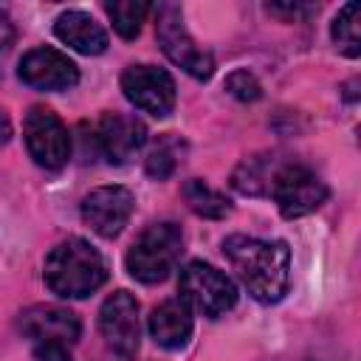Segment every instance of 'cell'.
Wrapping results in <instances>:
<instances>
[{"label": "cell", "instance_id": "5", "mask_svg": "<svg viewBox=\"0 0 361 361\" xmlns=\"http://www.w3.org/2000/svg\"><path fill=\"white\" fill-rule=\"evenodd\" d=\"M155 37L161 42V51L166 54L169 62H175L178 68H183L189 76L206 82L214 73V59L209 51H203L186 23H183V11L175 3H161L158 6V23H155Z\"/></svg>", "mask_w": 361, "mask_h": 361}, {"label": "cell", "instance_id": "22", "mask_svg": "<svg viewBox=\"0 0 361 361\" xmlns=\"http://www.w3.org/2000/svg\"><path fill=\"white\" fill-rule=\"evenodd\" d=\"M34 358L37 361H71V350L68 344H59V341H39L34 344Z\"/></svg>", "mask_w": 361, "mask_h": 361}, {"label": "cell", "instance_id": "12", "mask_svg": "<svg viewBox=\"0 0 361 361\" xmlns=\"http://www.w3.org/2000/svg\"><path fill=\"white\" fill-rule=\"evenodd\" d=\"M96 149L110 164H127L147 144V127L133 113H104L96 124Z\"/></svg>", "mask_w": 361, "mask_h": 361}, {"label": "cell", "instance_id": "6", "mask_svg": "<svg viewBox=\"0 0 361 361\" xmlns=\"http://www.w3.org/2000/svg\"><path fill=\"white\" fill-rule=\"evenodd\" d=\"M268 195L276 200L282 217L293 220L316 212L327 200V183L310 166L299 161H282Z\"/></svg>", "mask_w": 361, "mask_h": 361}, {"label": "cell", "instance_id": "23", "mask_svg": "<svg viewBox=\"0 0 361 361\" xmlns=\"http://www.w3.org/2000/svg\"><path fill=\"white\" fill-rule=\"evenodd\" d=\"M11 45H14V25H11L8 14L0 8V62L8 56Z\"/></svg>", "mask_w": 361, "mask_h": 361}, {"label": "cell", "instance_id": "8", "mask_svg": "<svg viewBox=\"0 0 361 361\" xmlns=\"http://www.w3.org/2000/svg\"><path fill=\"white\" fill-rule=\"evenodd\" d=\"M121 90L138 110L164 118L175 107V79L155 65H130L121 73Z\"/></svg>", "mask_w": 361, "mask_h": 361}, {"label": "cell", "instance_id": "7", "mask_svg": "<svg viewBox=\"0 0 361 361\" xmlns=\"http://www.w3.org/2000/svg\"><path fill=\"white\" fill-rule=\"evenodd\" d=\"M23 135H25L28 155L34 158L37 166L56 172L68 164L71 135H68V127L62 124V118L51 107L34 104L23 118Z\"/></svg>", "mask_w": 361, "mask_h": 361}, {"label": "cell", "instance_id": "13", "mask_svg": "<svg viewBox=\"0 0 361 361\" xmlns=\"http://www.w3.org/2000/svg\"><path fill=\"white\" fill-rule=\"evenodd\" d=\"M17 327L34 344H39V341L73 344L82 333L79 316L68 307H59V305H31V307H25L17 319Z\"/></svg>", "mask_w": 361, "mask_h": 361}, {"label": "cell", "instance_id": "11", "mask_svg": "<svg viewBox=\"0 0 361 361\" xmlns=\"http://www.w3.org/2000/svg\"><path fill=\"white\" fill-rule=\"evenodd\" d=\"M17 76L28 87H34V90H51V93H56V90H71L79 82V68H76V62L68 54L42 45V48L28 51L20 59Z\"/></svg>", "mask_w": 361, "mask_h": 361}, {"label": "cell", "instance_id": "14", "mask_svg": "<svg viewBox=\"0 0 361 361\" xmlns=\"http://www.w3.org/2000/svg\"><path fill=\"white\" fill-rule=\"evenodd\" d=\"M54 34L59 42H65L68 48L85 56H96L107 51V31L87 11H79V8L62 11L54 23Z\"/></svg>", "mask_w": 361, "mask_h": 361}, {"label": "cell", "instance_id": "10", "mask_svg": "<svg viewBox=\"0 0 361 361\" xmlns=\"http://www.w3.org/2000/svg\"><path fill=\"white\" fill-rule=\"evenodd\" d=\"M135 209V197L127 186H99L82 200V220L104 240H113L124 231Z\"/></svg>", "mask_w": 361, "mask_h": 361}, {"label": "cell", "instance_id": "21", "mask_svg": "<svg viewBox=\"0 0 361 361\" xmlns=\"http://www.w3.org/2000/svg\"><path fill=\"white\" fill-rule=\"evenodd\" d=\"M226 90L234 99H240V102H257L262 96V85L257 82V76L248 73V71H243V68L240 71H231L226 76Z\"/></svg>", "mask_w": 361, "mask_h": 361}, {"label": "cell", "instance_id": "24", "mask_svg": "<svg viewBox=\"0 0 361 361\" xmlns=\"http://www.w3.org/2000/svg\"><path fill=\"white\" fill-rule=\"evenodd\" d=\"M11 138V121H8V116H6V110L0 107V147L6 144Z\"/></svg>", "mask_w": 361, "mask_h": 361}, {"label": "cell", "instance_id": "3", "mask_svg": "<svg viewBox=\"0 0 361 361\" xmlns=\"http://www.w3.org/2000/svg\"><path fill=\"white\" fill-rule=\"evenodd\" d=\"M180 251H183L180 226L164 220V223L147 226L135 237V243L130 245V251L124 257V265L133 279H138L144 285H155V282H164L175 271Z\"/></svg>", "mask_w": 361, "mask_h": 361}, {"label": "cell", "instance_id": "9", "mask_svg": "<svg viewBox=\"0 0 361 361\" xmlns=\"http://www.w3.org/2000/svg\"><path fill=\"white\" fill-rule=\"evenodd\" d=\"M99 330H102L107 347L118 358H133L138 353V341H141L135 296L127 290H116L113 296H107L99 310Z\"/></svg>", "mask_w": 361, "mask_h": 361}, {"label": "cell", "instance_id": "15", "mask_svg": "<svg viewBox=\"0 0 361 361\" xmlns=\"http://www.w3.org/2000/svg\"><path fill=\"white\" fill-rule=\"evenodd\" d=\"M149 336L164 350H180L192 338V310L180 299H166L149 313Z\"/></svg>", "mask_w": 361, "mask_h": 361}, {"label": "cell", "instance_id": "19", "mask_svg": "<svg viewBox=\"0 0 361 361\" xmlns=\"http://www.w3.org/2000/svg\"><path fill=\"white\" fill-rule=\"evenodd\" d=\"M358 23H361V6H358V3H347V6L336 14L333 28H330L336 48H338L344 56H350V59H355V56L361 54V31H358Z\"/></svg>", "mask_w": 361, "mask_h": 361}, {"label": "cell", "instance_id": "17", "mask_svg": "<svg viewBox=\"0 0 361 361\" xmlns=\"http://www.w3.org/2000/svg\"><path fill=\"white\" fill-rule=\"evenodd\" d=\"M183 152H186V141H183L180 135H175V133L158 135V138L149 144L147 158H144L147 175L155 178V180L169 178V175L178 169V164L183 161Z\"/></svg>", "mask_w": 361, "mask_h": 361}, {"label": "cell", "instance_id": "20", "mask_svg": "<svg viewBox=\"0 0 361 361\" xmlns=\"http://www.w3.org/2000/svg\"><path fill=\"white\" fill-rule=\"evenodd\" d=\"M149 8L152 6L149 3H141V0H110L107 3V14L113 20V28L124 39H133V37L141 34V23L147 20Z\"/></svg>", "mask_w": 361, "mask_h": 361}, {"label": "cell", "instance_id": "16", "mask_svg": "<svg viewBox=\"0 0 361 361\" xmlns=\"http://www.w3.org/2000/svg\"><path fill=\"white\" fill-rule=\"evenodd\" d=\"M282 161H285V158H276V155H251V158H245V161L234 169L231 186H234L237 192L254 195V197L268 195V192H271V183H274V175H276V169L282 166Z\"/></svg>", "mask_w": 361, "mask_h": 361}, {"label": "cell", "instance_id": "1", "mask_svg": "<svg viewBox=\"0 0 361 361\" xmlns=\"http://www.w3.org/2000/svg\"><path fill=\"white\" fill-rule=\"evenodd\" d=\"M223 254L228 257L240 282L257 302L274 305L288 293L290 251L282 240H259V237L231 234L223 240Z\"/></svg>", "mask_w": 361, "mask_h": 361}, {"label": "cell", "instance_id": "4", "mask_svg": "<svg viewBox=\"0 0 361 361\" xmlns=\"http://www.w3.org/2000/svg\"><path fill=\"white\" fill-rule=\"evenodd\" d=\"M178 288H180V302L206 319H217L237 305V285L220 268L200 259L189 262L180 271Z\"/></svg>", "mask_w": 361, "mask_h": 361}, {"label": "cell", "instance_id": "2", "mask_svg": "<svg viewBox=\"0 0 361 361\" xmlns=\"http://www.w3.org/2000/svg\"><path fill=\"white\" fill-rule=\"evenodd\" d=\"M45 285L62 299H85L107 279V262L96 245L82 237H68L45 257Z\"/></svg>", "mask_w": 361, "mask_h": 361}, {"label": "cell", "instance_id": "18", "mask_svg": "<svg viewBox=\"0 0 361 361\" xmlns=\"http://www.w3.org/2000/svg\"><path fill=\"white\" fill-rule=\"evenodd\" d=\"M183 200L189 203V209L206 220H223L231 212V203L223 192L212 189L206 180L200 178H189L183 183Z\"/></svg>", "mask_w": 361, "mask_h": 361}]
</instances>
